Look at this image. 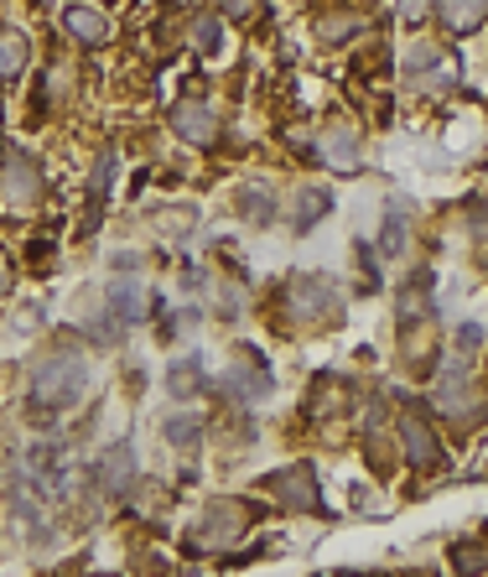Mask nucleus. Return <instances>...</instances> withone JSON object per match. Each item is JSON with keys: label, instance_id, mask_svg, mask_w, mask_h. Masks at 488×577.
I'll list each match as a JSON object with an SVG mask.
<instances>
[{"label": "nucleus", "instance_id": "obj_5", "mask_svg": "<svg viewBox=\"0 0 488 577\" xmlns=\"http://www.w3.org/2000/svg\"><path fill=\"white\" fill-rule=\"evenodd\" d=\"M0 199L11 203V208H37L47 199V178H42V167L26 151L5 157V167H0Z\"/></svg>", "mask_w": 488, "mask_h": 577}, {"label": "nucleus", "instance_id": "obj_15", "mask_svg": "<svg viewBox=\"0 0 488 577\" xmlns=\"http://www.w3.org/2000/svg\"><path fill=\"white\" fill-rule=\"evenodd\" d=\"M292 208H296L292 229H296V235H307V229H317V224H322V214H332V199L322 193V188H302Z\"/></svg>", "mask_w": 488, "mask_h": 577}, {"label": "nucleus", "instance_id": "obj_18", "mask_svg": "<svg viewBox=\"0 0 488 577\" xmlns=\"http://www.w3.org/2000/svg\"><path fill=\"white\" fill-rule=\"evenodd\" d=\"M410 214H416V208H410L406 199H390V219H385V239H379V250H385V256H400V250H406Z\"/></svg>", "mask_w": 488, "mask_h": 577}, {"label": "nucleus", "instance_id": "obj_26", "mask_svg": "<svg viewBox=\"0 0 488 577\" xmlns=\"http://www.w3.org/2000/svg\"><path fill=\"white\" fill-rule=\"evenodd\" d=\"M395 5H400V16L406 21H427L431 11H436V0H395Z\"/></svg>", "mask_w": 488, "mask_h": 577}, {"label": "nucleus", "instance_id": "obj_13", "mask_svg": "<svg viewBox=\"0 0 488 577\" xmlns=\"http://www.w3.org/2000/svg\"><path fill=\"white\" fill-rule=\"evenodd\" d=\"M63 32L73 42H83V47H99V42L110 37V21L99 16L94 5H68V11H63Z\"/></svg>", "mask_w": 488, "mask_h": 577}, {"label": "nucleus", "instance_id": "obj_12", "mask_svg": "<svg viewBox=\"0 0 488 577\" xmlns=\"http://www.w3.org/2000/svg\"><path fill=\"white\" fill-rule=\"evenodd\" d=\"M436 16L452 37H468L488 21V0H436Z\"/></svg>", "mask_w": 488, "mask_h": 577}, {"label": "nucleus", "instance_id": "obj_25", "mask_svg": "<svg viewBox=\"0 0 488 577\" xmlns=\"http://www.w3.org/2000/svg\"><path fill=\"white\" fill-rule=\"evenodd\" d=\"M224 16L229 21H254L260 16V0H224Z\"/></svg>", "mask_w": 488, "mask_h": 577}, {"label": "nucleus", "instance_id": "obj_9", "mask_svg": "<svg viewBox=\"0 0 488 577\" xmlns=\"http://www.w3.org/2000/svg\"><path fill=\"white\" fill-rule=\"evenodd\" d=\"M271 489L281 495V505H292V510H317V505H322V495H317L313 463H292V468L271 474Z\"/></svg>", "mask_w": 488, "mask_h": 577}, {"label": "nucleus", "instance_id": "obj_8", "mask_svg": "<svg viewBox=\"0 0 488 577\" xmlns=\"http://www.w3.org/2000/svg\"><path fill=\"white\" fill-rule=\"evenodd\" d=\"M172 131L188 140V146H203V151L218 146V115L203 100H182V104H177V110H172Z\"/></svg>", "mask_w": 488, "mask_h": 577}, {"label": "nucleus", "instance_id": "obj_20", "mask_svg": "<svg viewBox=\"0 0 488 577\" xmlns=\"http://www.w3.org/2000/svg\"><path fill=\"white\" fill-rule=\"evenodd\" d=\"M110 172H115V151H99V167H94V214H89V229L99 224V208H104V193H110Z\"/></svg>", "mask_w": 488, "mask_h": 577}, {"label": "nucleus", "instance_id": "obj_24", "mask_svg": "<svg viewBox=\"0 0 488 577\" xmlns=\"http://www.w3.org/2000/svg\"><path fill=\"white\" fill-rule=\"evenodd\" d=\"M193 42L203 47V53H214L218 47V21L214 16H197V26H193Z\"/></svg>", "mask_w": 488, "mask_h": 577}, {"label": "nucleus", "instance_id": "obj_22", "mask_svg": "<svg viewBox=\"0 0 488 577\" xmlns=\"http://www.w3.org/2000/svg\"><path fill=\"white\" fill-rule=\"evenodd\" d=\"M161 510H167V495L151 489V484H140L136 489V516H161Z\"/></svg>", "mask_w": 488, "mask_h": 577}, {"label": "nucleus", "instance_id": "obj_2", "mask_svg": "<svg viewBox=\"0 0 488 577\" xmlns=\"http://www.w3.org/2000/svg\"><path fill=\"white\" fill-rule=\"evenodd\" d=\"M250 499H214L208 510H203V520L193 525V552H224V546H235L245 531L254 525V516L260 510H245Z\"/></svg>", "mask_w": 488, "mask_h": 577}, {"label": "nucleus", "instance_id": "obj_3", "mask_svg": "<svg viewBox=\"0 0 488 577\" xmlns=\"http://www.w3.org/2000/svg\"><path fill=\"white\" fill-rule=\"evenodd\" d=\"M343 313V297L328 276H296L286 286V318L292 323H328Z\"/></svg>", "mask_w": 488, "mask_h": 577}, {"label": "nucleus", "instance_id": "obj_16", "mask_svg": "<svg viewBox=\"0 0 488 577\" xmlns=\"http://www.w3.org/2000/svg\"><path fill=\"white\" fill-rule=\"evenodd\" d=\"M167 391H172L177 400H188L203 391V359H177L172 370H167Z\"/></svg>", "mask_w": 488, "mask_h": 577}, {"label": "nucleus", "instance_id": "obj_11", "mask_svg": "<svg viewBox=\"0 0 488 577\" xmlns=\"http://www.w3.org/2000/svg\"><path fill=\"white\" fill-rule=\"evenodd\" d=\"M136 484V448L130 442H115L104 459H99V489L104 495H120V489H130Z\"/></svg>", "mask_w": 488, "mask_h": 577}, {"label": "nucleus", "instance_id": "obj_29", "mask_svg": "<svg viewBox=\"0 0 488 577\" xmlns=\"http://www.w3.org/2000/svg\"><path fill=\"white\" fill-rule=\"evenodd\" d=\"M11 281H16V271H11V260H5V250H0V297L11 292Z\"/></svg>", "mask_w": 488, "mask_h": 577}, {"label": "nucleus", "instance_id": "obj_21", "mask_svg": "<svg viewBox=\"0 0 488 577\" xmlns=\"http://www.w3.org/2000/svg\"><path fill=\"white\" fill-rule=\"evenodd\" d=\"M452 567H457V573H488V552L473 546V541H463V546L452 552Z\"/></svg>", "mask_w": 488, "mask_h": 577}, {"label": "nucleus", "instance_id": "obj_14", "mask_svg": "<svg viewBox=\"0 0 488 577\" xmlns=\"http://www.w3.org/2000/svg\"><path fill=\"white\" fill-rule=\"evenodd\" d=\"M229 391H235V396H250V400L271 396V375H265V364L250 354V370H245V359H235V364H229Z\"/></svg>", "mask_w": 488, "mask_h": 577}, {"label": "nucleus", "instance_id": "obj_10", "mask_svg": "<svg viewBox=\"0 0 488 577\" xmlns=\"http://www.w3.org/2000/svg\"><path fill=\"white\" fill-rule=\"evenodd\" d=\"M322 161H328V172H338V178H353L359 172V131L328 125L322 131Z\"/></svg>", "mask_w": 488, "mask_h": 577}, {"label": "nucleus", "instance_id": "obj_4", "mask_svg": "<svg viewBox=\"0 0 488 577\" xmlns=\"http://www.w3.org/2000/svg\"><path fill=\"white\" fill-rule=\"evenodd\" d=\"M436 411L452 417L457 427H478V421L488 417V396L463 370H452V375H442V385H436Z\"/></svg>", "mask_w": 488, "mask_h": 577}, {"label": "nucleus", "instance_id": "obj_1", "mask_svg": "<svg viewBox=\"0 0 488 577\" xmlns=\"http://www.w3.org/2000/svg\"><path fill=\"white\" fill-rule=\"evenodd\" d=\"M83 391H89V359L79 349H47L26 370V400H32V411H68Z\"/></svg>", "mask_w": 488, "mask_h": 577}, {"label": "nucleus", "instance_id": "obj_6", "mask_svg": "<svg viewBox=\"0 0 488 577\" xmlns=\"http://www.w3.org/2000/svg\"><path fill=\"white\" fill-rule=\"evenodd\" d=\"M110 313H115L120 323H151L161 313V297L146 286V281H136L130 271H125V281L110 286Z\"/></svg>", "mask_w": 488, "mask_h": 577}, {"label": "nucleus", "instance_id": "obj_27", "mask_svg": "<svg viewBox=\"0 0 488 577\" xmlns=\"http://www.w3.org/2000/svg\"><path fill=\"white\" fill-rule=\"evenodd\" d=\"M478 343H484V328H478V323H463V328H457V349H463V354H473Z\"/></svg>", "mask_w": 488, "mask_h": 577}, {"label": "nucleus", "instance_id": "obj_28", "mask_svg": "<svg viewBox=\"0 0 488 577\" xmlns=\"http://www.w3.org/2000/svg\"><path fill=\"white\" fill-rule=\"evenodd\" d=\"M473 235H478V250H484V260H488V208L473 214Z\"/></svg>", "mask_w": 488, "mask_h": 577}, {"label": "nucleus", "instance_id": "obj_23", "mask_svg": "<svg viewBox=\"0 0 488 577\" xmlns=\"http://www.w3.org/2000/svg\"><path fill=\"white\" fill-rule=\"evenodd\" d=\"M197 432H203V427H193V417H172V421H167V442H177V448L197 442Z\"/></svg>", "mask_w": 488, "mask_h": 577}, {"label": "nucleus", "instance_id": "obj_17", "mask_svg": "<svg viewBox=\"0 0 488 577\" xmlns=\"http://www.w3.org/2000/svg\"><path fill=\"white\" fill-rule=\"evenodd\" d=\"M26 58H32V47H26V37L21 32H0V83H11L26 68Z\"/></svg>", "mask_w": 488, "mask_h": 577}, {"label": "nucleus", "instance_id": "obj_19", "mask_svg": "<svg viewBox=\"0 0 488 577\" xmlns=\"http://www.w3.org/2000/svg\"><path fill=\"white\" fill-rule=\"evenodd\" d=\"M239 208L250 214V224H271V214H275V199L265 193V188H245L239 193Z\"/></svg>", "mask_w": 488, "mask_h": 577}, {"label": "nucleus", "instance_id": "obj_7", "mask_svg": "<svg viewBox=\"0 0 488 577\" xmlns=\"http://www.w3.org/2000/svg\"><path fill=\"white\" fill-rule=\"evenodd\" d=\"M400 448H406L410 468H436V463H442V442L431 432L427 411H406V417H400Z\"/></svg>", "mask_w": 488, "mask_h": 577}]
</instances>
